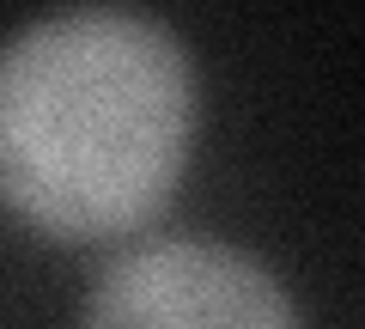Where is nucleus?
I'll return each mask as SVG.
<instances>
[{
	"label": "nucleus",
	"instance_id": "obj_2",
	"mask_svg": "<svg viewBox=\"0 0 365 329\" xmlns=\"http://www.w3.org/2000/svg\"><path fill=\"white\" fill-rule=\"evenodd\" d=\"M86 329H299V311L256 256L220 238H158L98 275Z\"/></svg>",
	"mask_w": 365,
	"mask_h": 329
},
{
	"label": "nucleus",
	"instance_id": "obj_1",
	"mask_svg": "<svg viewBox=\"0 0 365 329\" xmlns=\"http://www.w3.org/2000/svg\"><path fill=\"white\" fill-rule=\"evenodd\" d=\"M195 128L177 37L134 6H67L0 61V183L43 238L91 244L170 201Z\"/></svg>",
	"mask_w": 365,
	"mask_h": 329
}]
</instances>
